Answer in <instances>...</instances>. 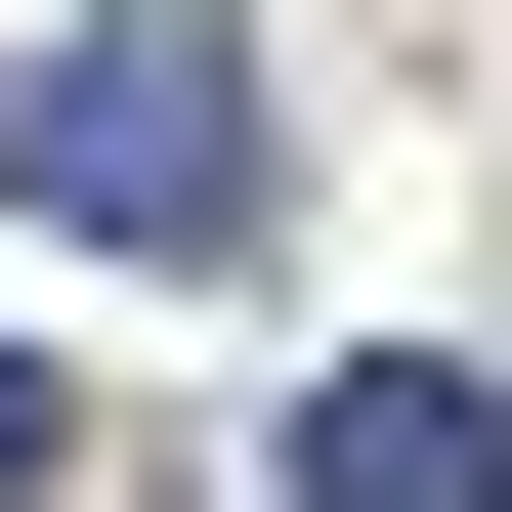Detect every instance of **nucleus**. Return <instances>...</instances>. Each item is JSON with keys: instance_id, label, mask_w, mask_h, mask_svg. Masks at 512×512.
Segmentation results:
<instances>
[{"instance_id": "1", "label": "nucleus", "mask_w": 512, "mask_h": 512, "mask_svg": "<svg viewBox=\"0 0 512 512\" xmlns=\"http://www.w3.org/2000/svg\"><path fill=\"white\" fill-rule=\"evenodd\" d=\"M0 214L43 256H299V86L214 0H86V43H0Z\"/></svg>"}, {"instance_id": "2", "label": "nucleus", "mask_w": 512, "mask_h": 512, "mask_svg": "<svg viewBox=\"0 0 512 512\" xmlns=\"http://www.w3.org/2000/svg\"><path fill=\"white\" fill-rule=\"evenodd\" d=\"M299 512H512V384L470 342H342V384H299Z\"/></svg>"}, {"instance_id": "3", "label": "nucleus", "mask_w": 512, "mask_h": 512, "mask_svg": "<svg viewBox=\"0 0 512 512\" xmlns=\"http://www.w3.org/2000/svg\"><path fill=\"white\" fill-rule=\"evenodd\" d=\"M43 470H86V384H43V342H0V512H43Z\"/></svg>"}]
</instances>
